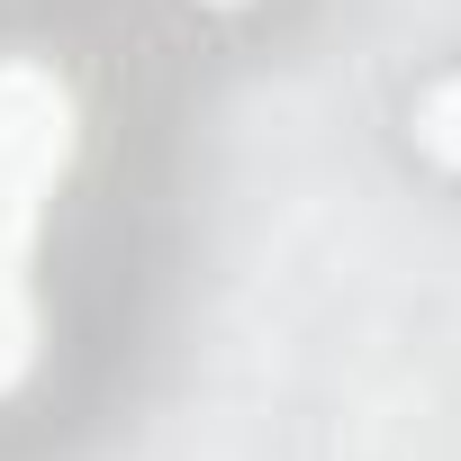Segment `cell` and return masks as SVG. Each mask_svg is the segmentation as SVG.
I'll return each mask as SVG.
<instances>
[{"label": "cell", "mask_w": 461, "mask_h": 461, "mask_svg": "<svg viewBox=\"0 0 461 461\" xmlns=\"http://www.w3.org/2000/svg\"><path fill=\"white\" fill-rule=\"evenodd\" d=\"M82 163V91L46 55H0V398H19L46 353L37 245L55 190Z\"/></svg>", "instance_id": "obj_1"}, {"label": "cell", "mask_w": 461, "mask_h": 461, "mask_svg": "<svg viewBox=\"0 0 461 461\" xmlns=\"http://www.w3.org/2000/svg\"><path fill=\"white\" fill-rule=\"evenodd\" d=\"M416 145H425L443 172H461V73H443V82L416 100Z\"/></svg>", "instance_id": "obj_2"}, {"label": "cell", "mask_w": 461, "mask_h": 461, "mask_svg": "<svg viewBox=\"0 0 461 461\" xmlns=\"http://www.w3.org/2000/svg\"><path fill=\"white\" fill-rule=\"evenodd\" d=\"M199 10H254V0H199Z\"/></svg>", "instance_id": "obj_3"}]
</instances>
